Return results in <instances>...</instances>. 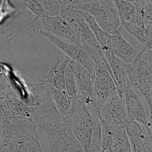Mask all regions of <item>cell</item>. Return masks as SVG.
Listing matches in <instances>:
<instances>
[{
    "mask_svg": "<svg viewBox=\"0 0 152 152\" xmlns=\"http://www.w3.org/2000/svg\"><path fill=\"white\" fill-rule=\"evenodd\" d=\"M33 119L47 135L50 152H83L65 119L56 107L50 92L35 107Z\"/></svg>",
    "mask_w": 152,
    "mask_h": 152,
    "instance_id": "1",
    "label": "cell"
},
{
    "mask_svg": "<svg viewBox=\"0 0 152 152\" xmlns=\"http://www.w3.org/2000/svg\"><path fill=\"white\" fill-rule=\"evenodd\" d=\"M0 116V152L42 151L34 119Z\"/></svg>",
    "mask_w": 152,
    "mask_h": 152,
    "instance_id": "2",
    "label": "cell"
},
{
    "mask_svg": "<svg viewBox=\"0 0 152 152\" xmlns=\"http://www.w3.org/2000/svg\"><path fill=\"white\" fill-rule=\"evenodd\" d=\"M65 119L83 152L92 151L93 132L99 129L98 124L79 96L71 102L70 110Z\"/></svg>",
    "mask_w": 152,
    "mask_h": 152,
    "instance_id": "3",
    "label": "cell"
},
{
    "mask_svg": "<svg viewBox=\"0 0 152 152\" xmlns=\"http://www.w3.org/2000/svg\"><path fill=\"white\" fill-rule=\"evenodd\" d=\"M126 71L131 85L138 90L148 107L152 104V50L145 48L132 63H127Z\"/></svg>",
    "mask_w": 152,
    "mask_h": 152,
    "instance_id": "4",
    "label": "cell"
},
{
    "mask_svg": "<svg viewBox=\"0 0 152 152\" xmlns=\"http://www.w3.org/2000/svg\"><path fill=\"white\" fill-rule=\"evenodd\" d=\"M71 9L79 10L90 14L99 26L108 34H115L122 27L113 0H92L72 5Z\"/></svg>",
    "mask_w": 152,
    "mask_h": 152,
    "instance_id": "5",
    "label": "cell"
},
{
    "mask_svg": "<svg viewBox=\"0 0 152 152\" xmlns=\"http://www.w3.org/2000/svg\"><path fill=\"white\" fill-rule=\"evenodd\" d=\"M83 47L90 55L95 64L93 82L96 100L98 104H104L110 98L118 95L113 73L105 58L92 49Z\"/></svg>",
    "mask_w": 152,
    "mask_h": 152,
    "instance_id": "6",
    "label": "cell"
},
{
    "mask_svg": "<svg viewBox=\"0 0 152 152\" xmlns=\"http://www.w3.org/2000/svg\"><path fill=\"white\" fill-rule=\"evenodd\" d=\"M1 113L24 119H34L36 108L30 106L19 99L10 80L6 77L0 79Z\"/></svg>",
    "mask_w": 152,
    "mask_h": 152,
    "instance_id": "7",
    "label": "cell"
},
{
    "mask_svg": "<svg viewBox=\"0 0 152 152\" xmlns=\"http://www.w3.org/2000/svg\"><path fill=\"white\" fill-rule=\"evenodd\" d=\"M123 98L114 96L107 103L98 104L93 112L97 121L104 123L109 127L117 128L125 126L128 120V113Z\"/></svg>",
    "mask_w": 152,
    "mask_h": 152,
    "instance_id": "8",
    "label": "cell"
},
{
    "mask_svg": "<svg viewBox=\"0 0 152 152\" xmlns=\"http://www.w3.org/2000/svg\"><path fill=\"white\" fill-rule=\"evenodd\" d=\"M99 146L102 152H132L129 140L125 126L109 127L102 122H98Z\"/></svg>",
    "mask_w": 152,
    "mask_h": 152,
    "instance_id": "9",
    "label": "cell"
},
{
    "mask_svg": "<svg viewBox=\"0 0 152 152\" xmlns=\"http://www.w3.org/2000/svg\"><path fill=\"white\" fill-rule=\"evenodd\" d=\"M63 17L72 26L82 46L92 49L102 57L105 58L101 45L80 10L71 9Z\"/></svg>",
    "mask_w": 152,
    "mask_h": 152,
    "instance_id": "10",
    "label": "cell"
},
{
    "mask_svg": "<svg viewBox=\"0 0 152 152\" xmlns=\"http://www.w3.org/2000/svg\"><path fill=\"white\" fill-rule=\"evenodd\" d=\"M75 76L79 96L88 109L97 104L94 90V77L81 64L71 59L68 64Z\"/></svg>",
    "mask_w": 152,
    "mask_h": 152,
    "instance_id": "11",
    "label": "cell"
},
{
    "mask_svg": "<svg viewBox=\"0 0 152 152\" xmlns=\"http://www.w3.org/2000/svg\"><path fill=\"white\" fill-rule=\"evenodd\" d=\"M39 32L46 37L58 48L65 53L73 60L81 64L88 70L94 77L95 73L94 62L88 52L82 45H76L70 42H66L44 30L39 29Z\"/></svg>",
    "mask_w": 152,
    "mask_h": 152,
    "instance_id": "12",
    "label": "cell"
},
{
    "mask_svg": "<svg viewBox=\"0 0 152 152\" xmlns=\"http://www.w3.org/2000/svg\"><path fill=\"white\" fill-rule=\"evenodd\" d=\"M41 21L44 31L76 45H81L74 30L69 22L61 15H44Z\"/></svg>",
    "mask_w": 152,
    "mask_h": 152,
    "instance_id": "13",
    "label": "cell"
},
{
    "mask_svg": "<svg viewBox=\"0 0 152 152\" xmlns=\"http://www.w3.org/2000/svg\"><path fill=\"white\" fill-rule=\"evenodd\" d=\"M106 59L113 73L118 89V95L124 98V94L132 88L127 71V63L117 58L109 49L103 50Z\"/></svg>",
    "mask_w": 152,
    "mask_h": 152,
    "instance_id": "14",
    "label": "cell"
},
{
    "mask_svg": "<svg viewBox=\"0 0 152 152\" xmlns=\"http://www.w3.org/2000/svg\"><path fill=\"white\" fill-rule=\"evenodd\" d=\"M108 48L117 58L123 62L132 63L137 56L134 49L123 37L120 31L109 34L105 45L102 49Z\"/></svg>",
    "mask_w": 152,
    "mask_h": 152,
    "instance_id": "15",
    "label": "cell"
},
{
    "mask_svg": "<svg viewBox=\"0 0 152 152\" xmlns=\"http://www.w3.org/2000/svg\"><path fill=\"white\" fill-rule=\"evenodd\" d=\"M124 98L128 113V118L141 124L147 130L148 120L145 107L138 95L131 88L124 92Z\"/></svg>",
    "mask_w": 152,
    "mask_h": 152,
    "instance_id": "16",
    "label": "cell"
},
{
    "mask_svg": "<svg viewBox=\"0 0 152 152\" xmlns=\"http://www.w3.org/2000/svg\"><path fill=\"white\" fill-rule=\"evenodd\" d=\"M129 140L134 152H152V148L148 142L139 123L128 118L125 124Z\"/></svg>",
    "mask_w": 152,
    "mask_h": 152,
    "instance_id": "17",
    "label": "cell"
},
{
    "mask_svg": "<svg viewBox=\"0 0 152 152\" xmlns=\"http://www.w3.org/2000/svg\"><path fill=\"white\" fill-rule=\"evenodd\" d=\"M122 27H124L143 47H145L148 35L145 26L144 7L137 8L135 15L130 20L124 23Z\"/></svg>",
    "mask_w": 152,
    "mask_h": 152,
    "instance_id": "18",
    "label": "cell"
},
{
    "mask_svg": "<svg viewBox=\"0 0 152 152\" xmlns=\"http://www.w3.org/2000/svg\"><path fill=\"white\" fill-rule=\"evenodd\" d=\"M71 59L72 58L66 56L64 60L59 66H58L59 60H58L42 82L46 84L53 85L54 87L59 89L66 90L65 86L66 68Z\"/></svg>",
    "mask_w": 152,
    "mask_h": 152,
    "instance_id": "19",
    "label": "cell"
},
{
    "mask_svg": "<svg viewBox=\"0 0 152 152\" xmlns=\"http://www.w3.org/2000/svg\"><path fill=\"white\" fill-rule=\"evenodd\" d=\"M45 84L49 89L51 97L56 107L63 115L66 116L69 113L71 105V99L66 90L57 88L50 84Z\"/></svg>",
    "mask_w": 152,
    "mask_h": 152,
    "instance_id": "20",
    "label": "cell"
},
{
    "mask_svg": "<svg viewBox=\"0 0 152 152\" xmlns=\"http://www.w3.org/2000/svg\"><path fill=\"white\" fill-rule=\"evenodd\" d=\"M121 23L123 24L131 19L136 13L137 8L132 3L126 0H113Z\"/></svg>",
    "mask_w": 152,
    "mask_h": 152,
    "instance_id": "21",
    "label": "cell"
},
{
    "mask_svg": "<svg viewBox=\"0 0 152 152\" xmlns=\"http://www.w3.org/2000/svg\"><path fill=\"white\" fill-rule=\"evenodd\" d=\"M80 11L85 21L94 33L102 48L105 45L106 42L108 39L109 34L105 32L99 26L95 20V18L90 14L82 10H80Z\"/></svg>",
    "mask_w": 152,
    "mask_h": 152,
    "instance_id": "22",
    "label": "cell"
},
{
    "mask_svg": "<svg viewBox=\"0 0 152 152\" xmlns=\"http://www.w3.org/2000/svg\"><path fill=\"white\" fill-rule=\"evenodd\" d=\"M65 86L66 92L72 102L79 96V94L75 76L68 65L66 68Z\"/></svg>",
    "mask_w": 152,
    "mask_h": 152,
    "instance_id": "23",
    "label": "cell"
},
{
    "mask_svg": "<svg viewBox=\"0 0 152 152\" xmlns=\"http://www.w3.org/2000/svg\"><path fill=\"white\" fill-rule=\"evenodd\" d=\"M145 26L147 32L148 40L145 47L152 50V2L145 4L144 7Z\"/></svg>",
    "mask_w": 152,
    "mask_h": 152,
    "instance_id": "24",
    "label": "cell"
},
{
    "mask_svg": "<svg viewBox=\"0 0 152 152\" xmlns=\"http://www.w3.org/2000/svg\"><path fill=\"white\" fill-rule=\"evenodd\" d=\"M41 5L45 15H60L61 7L57 0H38Z\"/></svg>",
    "mask_w": 152,
    "mask_h": 152,
    "instance_id": "25",
    "label": "cell"
},
{
    "mask_svg": "<svg viewBox=\"0 0 152 152\" xmlns=\"http://www.w3.org/2000/svg\"><path fill=\"white\" fill-rule=\"evenodd\" d=\"M24 5L34 15L36 18L34 21L40 19L45 15L44 10L38 0H23Z\"/></svg>",
    "mask_w": 152,
    "mask_h": 152,
    "instance_id": "26",
    "label": "cell"
},
{
    "mask_svg": "<svg viewBox=\"0 0 152 152\" xmlns=\"http://www.w3.org/2000/svg\"><path fill=\"white\" fill-rule=\"evenodd\" d=\"M61 7V15L64 16L71 10V5L73 0H57Z\"/></svg>",
    "mask_w": 152,
    "mask_h": 152,
    "instance_id": "27",
    "label": "cell"
},
{
    "mask_svg": "<svg viewBox=\"0 0 152 152\" xmlns=\"http://www.w3.org/2000/svg\"><path fill=\"white\" fill-rule=\"evenodd\" d=\"M149 109L150 111V116L148 120V128L147 131L148 132L150 139L152 141V104L151 107H149Z\"/></svg>",
    "mask_w": 152,
    "mask_h": 152,
    "instance_id": "28",
    "label": "cell"
},
{
    "mask_svg": "<svg viewBox=\"0 0 152 152\" xmlns=\"http://www.w3.org/2000/svg\"><path fill=\"white\" fill-rule=\"evenodd\" d=\"M131 2L136 7V8H140L144 7L145 4V0H126Z\"/></svg>",
    "mask_w": 152,
    "mask_h": 152,
    "instance_id": "29",
    "label": "cell"
},
{
    "mask_svg": "<svg viewBox=\"0 0 152 152\" xmlns=\"http://www.w3.org/2000/svg\"><path fill=\"white\" fill-rule=\"evenodd\" d=\"M91 1H92V0H73L72 3V5H74V4L86 3V2ZM72 5H71V6H72Z\"/></svg>",
    "mask_w": 152,
    "mask_h": 152,
    "instance_id": "30",
    "label": "cell"
},
{
    "mask_svg": "<svg viewBox=\"0 0 152 152\" xmlns=\"http://www.w3.org/2000/svg\"></svg>",
    "mask_w": 152,
    "mask_h": 152,
    "instance_id": "31",
    "label": "cell"
}]
</instances>
